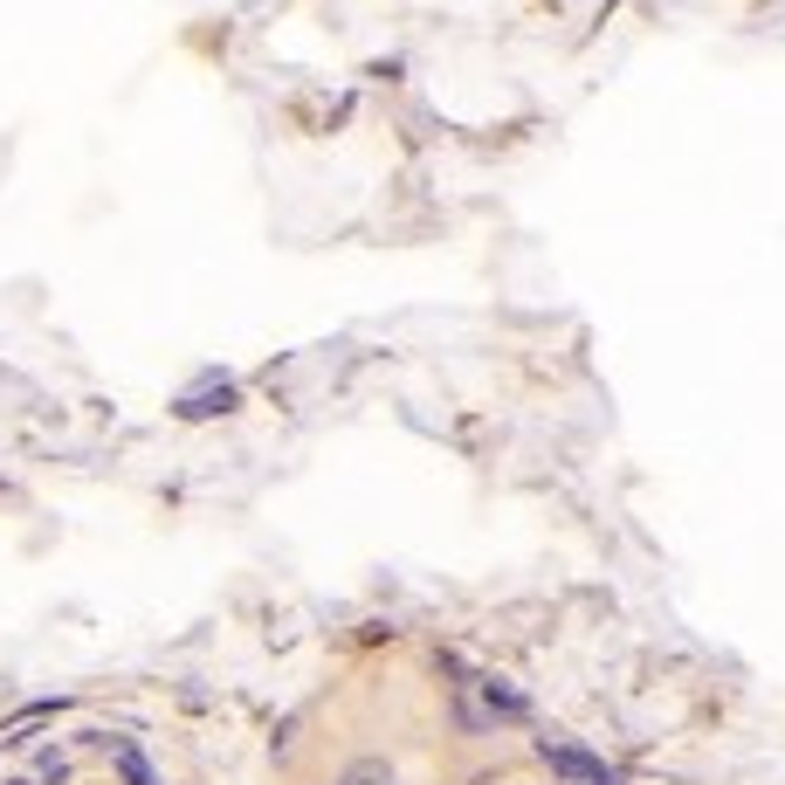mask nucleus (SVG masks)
<instances>
[{
    "label": "nucleus",
    "mask_w": 785,
    "mask_h": 785,
    "mask_svg": "<svg viewBox=\"0 0 785 785\" xmlns=\"http://www.w3.org/2000/svg\"><path fill=\"white\" fill-rule=\"evenodd\" d=\"M538 758H544V765H552L565 785H620L607 765H599V758H586V751H572V744H552V738H544L538 744Z\"/></svg>",
    "instance_id": "f257e3e1"
},
{
    "label": "nucleus",
    "mask_w": 785,
    "mask_h": 785,
    "mask_svg": "<svg viewBox=\"0 0 785 785\" xmlns=\"http://www.w3.org/2000/svg\"><path fill=\"white\" fill-rule=\"evenodd\" d=\"M84 744H97V751H111V765H118V778H124V785H159V778H152V765H145V751L131 744V738H103V730H90Z\"/></svg>",
    "instance_id": "f03ea898"
},
{
    "label": "nucleus",
    "mask_w": 785,
    "mask_h": 785,
    "mask_svg": "<svg viewBox=\"0 0 785 785\" xmlns=\"http://www.w3.org/2000/svg\"><path fill=\"white\" fill-rule=\"evenodd\" d=\"M331 785H393V772H386V758H352Z\"/></svg>",
    "instance_id": "7ed1b4c3"
},
{
    "label": "nucleus",
    "mask_w": 785,
    "mask_h": 785,
    "mask_svg": "<svg viewBox=\"0 0 785 785\" xmlns=\"http://www.w3.org/2000/svg\"><path fill=\"white\" fill-rule=\"evenodd\" d=\"M35 785H69V758L48 744V751H35Z\"/></svg>",
    "instance_id": "20e7f679"
}]
</instances>
